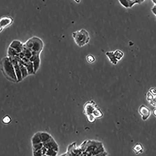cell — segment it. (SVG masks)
<instances>
[{
	"mask_svg": "<svg viewBox=\"0 0 156 156\" xmlns=\"http://www.w3.org/2000/svg\"><path fill=\"white\" fill-rule=\"evenodd\" d=\"M79 146L82 156H106L108 154L102 142L98 140H86Z\"/></svg>",
	"mask_w": 156,
	"mask_h": 156,
	"instance_id": "obj_1",
	"label": "cell"
},
{
	"mask_svg": "<svg viewBox=\"0 0 156 156\" xmlns=\"http://www.w3.org/2000/svg\"><path fill=\"white\" fill-rule=\"evenodd\" d=\"M83 113L87 117V120L90 123L96 119L102 118L103 114L96 103L93 100L86 102L83 105Z\"/></svg>",
	"mask_w": 156,
	"mask_h": 156,
	"instance_id": "obj_2",
	"label": "cell"
},
{
	"mask_svg": "<svg viewBox=\"0 0 156 156\" xmlns=\"http://www.w3.org/2000/svg\"><path fill=\"white\" fill-rule=\"evenodd\" d=\"M1 69L5 76L9 81L17 83V80L13 65L9 57L3 58L1 61Z\"/></svg>",
	"mask_w": 156,
	"mask_h": 156,
	"instance_id": "obj_3",
	"label": "cell"
},
{
	"mask_svg": "<svg viewBox=\"0 0 156 156\" xmlns=\"http://www.w3.org/2000/svg\"><path fill=\"white\" fill-rule=\"evenodd\" d=\"M72 37L76 44L80 47L87 44L90 40L89 33L84 29L73 32Z\"/></svg>",
	"mask_w": 156,
	"mask_h": 156,
	"instance_id": "obj_4",
	"label": "cell"
},
{
	"mask_svg": "<svg viewBox=\"0 0 156 156\" xmlns=\"http://www.w3.org/2000/svg\"><path fill=\"white\" fill-rule=\"evenodd\" d=\"M106 55L112 64L116 65L123 58L124 54L120 50H117L114 51L107 52Z\"/></svg>",
	"mask_w": 156,
	"mask_h": 156,
	"instance_id": "obj_5",
	"label": "cell"
},
{
	"mask_svg": "<svg viewBox=\"0 0 156 156\" xmlns=\"http://www.w3.org/2000/svg\"><path fill=\"white\" fill-rule=\"evenodd\" d=\"M60 156H82V152L79 146L76 142H73L69 145L66 153L61 154Z\"/></svg>",
	"mask_w": 156,
	"mask_h": 156,
	"instance_id": "obj_6",
	"label": "cell"
},
{
	"mask_svg": "<svg viewBox=\"0 0 156 156\" xmlns=\"http://www.w3.org/2000/svg\"><path fill=\"white\" fill-rule=\"evenodd\" d=\"M33 47L31 51L32 52L41 54L44 48V43L40 38L36 36L31 37Z\"/></svg>",
	"mask_w": 156,
	"mask_h": 156,
	"instance_id": "obj_7",
	"label": "cell"
},
{
	"mask_svg": "<svg viewBox=\"0 0 156 156\" xmlns=\"http://www.w3.org/2000/svg\"><path fill=\"white\" fill-rule=\"evenodd\" d=\"M14 22V19L10 16H4L0 19V30L1 33L5 29L11 25Z\"/></svg>",
	"mask_w": 156,
	"mask_h": 156,
	"instance_id": "obj_8",
	"label": "cell"
},
{
	"mask_svg": "<svg viewBox=\"0 0 156 156\" xmlns=\"http://www.w3.org/2000/svg\"><path fill=\"white\" fill-rule=\"evenodd\" d=\"M138 112L141 117L143 121L147 120L151 114V110L145 105L140 106L138 109Z\"/></svg>",
	"mask_w": 156,
	"mask_h": 156,
	"instance_id": "obj_9",
	"label": "cell"
},
{
	"mask_svg": "<svg viewBox=\"0 0 156 156\" xmlns=\"http://www.w3.org/2000/svg\"><path fill=\"white\" fill-rule=\"evenodd\" d=\"M44 146L47 149H53L58 152L59 151V146L55 138L51 136L46 141L43 143Z\"/></svg>",
	"mask_w": 156,
	"mask_h": 156,
	"instance_id": "obj_10",
	"label": "cell"
},
{
	"mask_svg": "<svg viewBox=\"0 0 156 156\" xmlns=\"http://www.w3.org/2000/svg\"><path fill=\"white\" fill-rule=\"evenodd\" d=\"M119 1L126 8H131L135 5L139 4V0H119Z\"/></svg>",
	"mask_w": 156,
	"mask_h": 156,
	"instance_id": "obj_11",
	"label": "cell"
},
{
	"mask_svg": "<svg viewBox=\"0 0 156 156\" xmlns=\"http://www.w3.org/2000/svg\"><path fill=\"white\" fill-rule=\"evenodd\" d=\"M9 47L15 49L20 54L23 50V44L19 41L15 40L11 43Z\"/></svg>",
	"mask_w": 156,
	"mask_h": 156,
	"instance_id": "obj_12",
	"label": "cell"
},
{
	"mask_svg": "<svg viewBox=\"0 0 156 156\" xmlns=\"http://www.w3.org/2000/svg\"><path fill=\"white\" fill-rule=\"evenodd\" d=\"M31 142L32 145L40 144L42 142L40 131L37 132L34 134L31 138Z\"/></svg>",
	"mask_w": 156,
	"mask_h": 156,
	"instance_id": "obj_13",
	"label": "cell"
},
{
	"mask_svg": "<svg viewBox=\"0 0 156 156\" xmlns=\"http://www.w3.org/2000/svg\"><path fill=\"white\" fill-rule=\"evenodd\" d=\"M133 150L136 154H138L142 153L144 152V147L140 143H137L133 147Z\"/></svg>",
	"mask_w": 156,
	"mask_h": 156,
	"instance_id": "obj_14",
	"label": "cell"
},
{
	"mask_svg": "<svg viewBox=\"0 0 156 156\" xmlns=\"http://www.w3.org/2000/svg\"><path fill=\"white\" fill-rule=\"evenodd\" d=\"M19 66L21 72L23 79L27 77L29 75L27 69L24 65L19 62Z\"/></svg>",
	"mask_w": 156,
	"mask_h": 156,
	"instance_id": "obj_15",
	"label": "cell"
},
{
	"mask_svg": "<svg viewBox=\"0 0 156 156\" xmlns=\"http://www.w3.org/2000/svg\"><path fill=\"white\" fill-rule=\"evenodd\" d=\"M40 135L41 142L43 143L48 140L52 136L49 133L45 132L40 131Z\"/></svg>",
	"mask_w": 156,
	"mask_h": 156,
	"instance_id": "obj_16",
	"label": "cell"
},
{
	"mask_svg": "<svg viewBox=\"0 0 156 156\" xmlns=\"http://www.w3.org/2000/svg\"><path fill=\"white\" fill-rule=\"evenodd\" d=\"M34 67V73H36L40 68L41 60L40 57H38L33 62Z\"/></svg>",
	"mask_w": 156,
	"mask_h": 156,
	"instance_id": "obj_17",
	"label": "cell"
},
{
	"mask_svg": "<svg viewBox=\"0 0 156 156\" xmlns=\"http://www.w3.org/2000/svg\"><path fill=\"white\" fill-rule=\"evenodd\" d=\"M12 122L11 117L8 115H5L2 119V122L4 124L8 125Z\"/></svg>",
	"mask_w": 156,
	"mask_h": 156,
	"instance_id": "obj_18",
	"label": "cell"
},
{
	"mask_svg": "<svg viewBox=\"0 0 156 156\" xmlns=\"http://www.w3.org/2000/svg\"><path fill=\"white\" fill-rule=\"evenodd\" d=\"M43 147V144L42 142L40 143V144L32 145V152L40 150Z\"/></svg>",
	"mask_w": 156,
	"mask_h": 156,
	"instance_id": "obj_19",
	"label": "cell"
},
{
	"mask_svg": "<svg viewBox=\"0 0 156 156\" xmlns=\"http://www.w3.org/2000/svg\"><path fill=\"white\" fill-rule=\"evenodd\" d=\"M58 152L52 149H48L46 156H56L58 155Z\"/></svg>",
	"mask_w": 156,
	"mask_h": 156,
	"instance_id": "obj_20",
	"label": "cell"
},
{
	"mask_svg": "<svg viewBox=\"0 0 156 156\" xmlns=\"http://www.w3.org/2000/svg\"><path fill=\"white\" fill-rule=\"evenodd\" d=\"M86 59L87 62L90 63H93L96 61L94 56L92 55H89L86 57Z\"/></svg>",
	"mask_w": 156,
	"mask_h": 156,
	"instance_id": "obj_21",
	"label": "cell"
},
{
	"mask_svg": "<svg viewBox=\"0 0 156 156\" xmlns=\"http://www.w3.org/2000/svg\"><path fill=\"white\" fill-rule=\"evenodd\" d=\"M32 154L34 156H43L41 149L37 151H33Z\"/></svg>",
	"mask_w": 156,
	"mask_h": 156,
	"instance_id": "obj_22",
	"label": "cell"
},
{
	"mask_svg": "<svg viewBox=\"0 0 156 156\" xmlns=\"http://www.w3.org/2000/svg\"><path fill=\"white\" fill-rule=\"evenodd\" d=\"M149 92L154 96H156V88L152 87L149 90Z\"/></svg>",
	"mask_w": 156,
	"mask_h": 156,
	"instance_id": "obj_23",
	"label": "cell"
},
{
	"mask_svg": "<svg viewBox=\"0 0 156 156\" xmlns=\"http://www.w3.org/2000/svg\"><path fill=\"white\" fill-rule=\"evenodd\" d=\"M151 105L153 106L156 107V97H155L154 98L150 101Z\"/></svg>",
	"mask_w": 156,
	"mask_h": 156,
	"instance_id": "obj_24",
	"label": "cell"
},
{
	"mask_svg": "<svg viewBox=\"0 0 156 156\" xmlns=\"http://www.w3.org/2000/svg\"><path fill=\"white\" fill-rule=\"evenodd\" d=\"M48 149L45 147L44 146L41 149V150L43 154V156H46Z\"/></svg>",
	"mask_w": 156,
	"mask_h": 156,
	"instance_id": "obj_25",
	"label": "cell"
},
{
	"mask_svg": "<svg viewBox=\"0 0 156 156\" xmlns=\"http://www.w3.org/2000/svg\"><path fill=\"white\" fill-rule=\"evenodd\" d=\"M151 11L153 13V14L156 17V5H154L151 9Z\"/></svg>",
	"mask_w": 156,
	"mask_h": 156,
	"instance_id": "obj_26",
	"label": "cell"
},
{
	"mask_svg": "<svg viewBox=\"0 0 156 156\" xmlns=\"http://www.w3.org/2000/svg\"><path fill=\"white\" fill-rule=\"evenodd\" d=\"M153 115L156 117V108L153 109Z\"/></svg>",
	"mask_w": 156,
	"mask_h": 156,
	"instance_id": "obj_27",
	"label": "cell"
},
{
	"mask_svg": "<svg viewBox=\"0 0 156 156\" xmlns=\"http://www.w3.org/2000/svg\"><path fill=\"white\" fill-rule=\"evenodd\" d=\"M76 3L79 4L81 2V0H73Z\"/></svg>",
	"mask_w": 156,
	"mask_h": 156,
	"instance_id": "obj_28",
	"label": "cell"
}]
</instances>
